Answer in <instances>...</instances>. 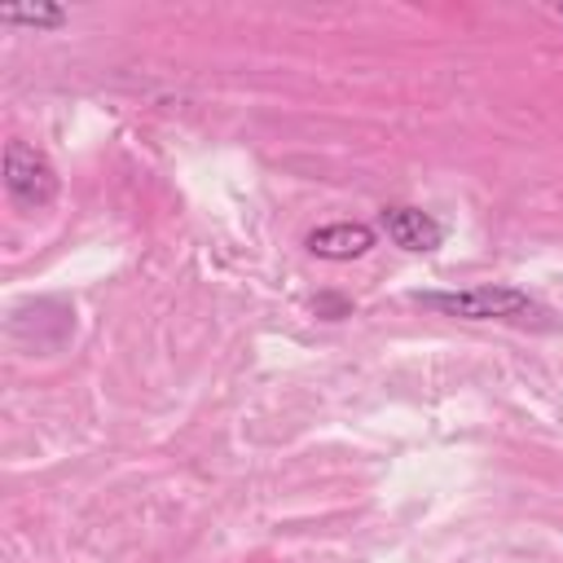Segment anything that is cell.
<instances>
[{
    "label": "cell",
    "mask_w": 563,
    "mask_h": 563,
    "mask_svg": "<svg viewBox=\"0 0 563 563\" xmlns=\"http://www.w3.org/2000/svg\"><path fill=\"white\" fill-rule=\"evenodd\" d=\"M312 312H317V317H325V321H343V317H352V299H347V295H330V290H325V295H317V299H312Z\"/></svg>",
    "instance_id": "obj_6"
},
{
    "label": "cell",
    "mask_w": 563,
    "mask_h": 563,
    "mask_svg": "<svg viewBox=\"0 0 563 563\" xmlns=\"http://www.w3.org/2000/svg\"><path fill=\"white\" fill-rule=\"evenodd\" d=\"M4 189L22 211H44L57 198L62 176L44 150H35L26 141H9L4 145Z\"/></svg>",
    "instance_id": "obj_2"
},
{
    "label": "cell",
    "mask_w": 563,
    "mask_h": 563,
    "mask_svg": "<svg viewBox=\"0 0 563 563\" xmlns=\"http://www.w3.org/2000/svg\"><path fill=\"white\" fill-rule=\"evenodd\" d=\"M0 22L4 26H31V31H57L66 26V9L35 0V4H0Z\"/></svg>",
    "instance_id": "obj_5"
},
{
    "label": "cell",
    "mask_w": 563,
    "mask_h": 563,
    "mask_svg": "<svg viewBox=\"0 0 563 563\" xmlns=\"http://www.w3.org/2000/svg\"><path fill=\"white\" fill-rule=\"evenodd\" d=\"M317 260H330V264H347V260H361L374 251V229L361 224V220H334V224H321L308 233L303 242Z\"/></svg>",
    "instance_id": "obj_4"
},
{
    "label": "cell",
    "mask_w": 563,
    "mask_h": 563,
    "mask_svg": "<svg viewBox=\"0 0 563 563\" xmlns=\"http://www.w3.org/2000/svg\"><path fill=\"white\" fill-rule=\"evenodd\" d=\"M559 13H563V4H559Z\"/></svg>",
    "instance_id": "obj_7"
},
{
    "label": "cell",
    "mask_w": 563,
    "mask_h": 563,
    "mask_svg": "<svg viewBox=\"0 0 563 563\" xmlns=\"http://www.w3.org/2000/svg\"><path fill=\"white\" fill-rule=\"evenodd\" d=\"M418 303L462 321H519L537 303L519 286H466V290H418Z\"/></svg>",
    "instance_id": "obj_1"
},
{
    "label": "cell",
    "mask_w": 563,
    "mask_h": 563,
    "mask_svg": "<svg viewBox=\"0 0 563 563\" xmlns=\"http://www.w3.org/2000/svg\"><path fill=\"white\" fill-rule=\"evenodd\" d=\"M378 224H383V233H387L400 251H413V255H427V251H435V246L444 242V224H440L431 211L409 207V202L383 207V211H378Z\"/></svg>",
    "instance_id": "obj_3"
}]
</instances>
